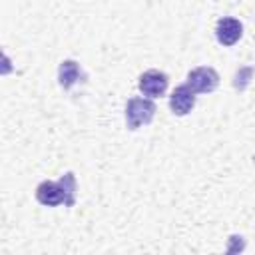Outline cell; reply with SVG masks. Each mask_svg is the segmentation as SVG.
<instances>
[{
  "instance_id": "1",
  "label": "cell",
  "mask_w": 255,
  "mask_h": 255,
  "mask_svg": "<svg viewBox=\"0 0 255 255\" xmlns=\"http://www.w3.org/2000/svg\"><path fill=\"white\" fill-rule=\"evenodd\" d=\"M157 108L151 100L147 98H129L126 104V126L128 129H139L141 126H147Z\"/></svg>"
},
{
  "instance_id": "2",
  "label": "cell",
  "mask_w": 255,
  "mask_h": 255,
  "mask_svg": "<svg viewBox=\"0 0 255 255\" xmlns=\"http://www.w3.org/2000/svg\"><path fill=\"white\" fill-rule=\"evenodd\" d=\"M187 86L195 92V94H211L217 90L219 86V74L215 68L211 66H199L193 68L187 74Z\"/></svg>"
},
{
  "instance_id": "3",
  "label": "cell",
  "mask_w": 255,
  "mask_h": 255,
  "mask_svg": "<svg viewBox=\"0 0 255 255\" xmlns=\"http://www.w3.org/2000/svg\"><path fill=\"white\" fill-rule=\"evenodd\" d=\"M167 84H169V78L163 72H159V70H147V72H143L139 76L137 88L147 98H161L167 92Z\"/></svg>"
},
{
  "instance_id": "4",
  "label": "cell",
  "mask_w": 255,
  "mask_h": 255,
  "mask_svg": "<svg viewBox=\"0 0 255 255\" xmlns=\"http://www.w3.org/2000/svg\"><path fill=\"white\" fill-rule=\"evenodd\" d=\"M243 34V24L237 20V18H231V16H223L217 20L215 24V38L221 46H233L239 42Z\"/></svg>"
},
{
  "instance_id": "5",
  "label": "cell",
  "mask_w": 255,
  "mask_h": 255,
  "mask_svg": "<svg viewBox=\"0 0 255 255\" xmlns=\"http://www.w3.org/2000/svg\"><path fill=\"white\" fill-rule=\"evenodd\" d=\"M36 199H38V203H42L46 207H58L62 203L66 205V191L62 187L60 179L58 181L46 179V181L38 183V187H36Z\"/></svg>"
},
{
  "instance_id": "6",
  "label": "cell",
  "mask_w": 255,
  "mask_h": 255,
  "mask_svg": "<svg viewBox=\"0 0 255 255\" xmlns=\"http://www.w3.org/2000/svg\"><path fill=\"white\" fill-rule=\"evenodd\" d=\"M193 106H195V92L187 84H181L171 92L169 110L173 116H187L193 110Z\"/></svg>"
},
{
  "instance_id": "7",
  "label": "cell",
  "mask_w": 255,
  "mask_h": 255,
  "mask_svg": "<svg viewBox=\"0 0 255 255\" xmlns=\"http://www.w3.org/2000/svg\"><path fill=\"white\" fill-rule=\"evenodd\" d=\"M86 80V74L82 72L80 64L76 60H64L58 68V84L64 90H70L74 84Z\"/></svg>"
},
{
  "instance_id": "8",
  "label": "cell",
  "mask_w": 255,
  "mask_h": 255,
  "mask_svg": "<svg viewBox=\"0 0 255 255\" xmlns=\"http://www.w3.org/2000/svg\"><path fill=\"white\" fill-rule=\"evenodd\" d=\"M60 183L66 191V207H74V203H76V177H74V173L66 171L60 177Z\"/></svg>"
},
{
  "instance_id": "9",
  "label": "cell",
  "mask_w": 255,
  "mask_h": 255,
  "mask_svg": "<svg viewBox=\"0 0 255 255\" xmlns=\"http://www.w3.org/2000/svg\"><path fill=\"white\" fill-rule=\"evenodd\" d=\"M229 241H231L233 245L227 249V253H235V251H243V249H245V241H243L241 235H231Z\"/></svg>"
}]
</instances>
